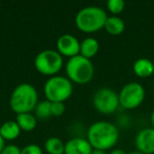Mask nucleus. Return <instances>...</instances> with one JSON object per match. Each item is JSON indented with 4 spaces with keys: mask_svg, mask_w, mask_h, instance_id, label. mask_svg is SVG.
<instances>
[{
    "mask_svg": "<svg viewBox=\"0 0 154 154\" xmlns=\"http://www.w3.org/2000/svg\"><path fill=\"white\" fill-rule=\"evenodd\" d=\"M95 109L103 114H111L117 110L119 106V97L114 90L110 88H101L97 90L93 97Z\"/></svg>",
    "mask_w": 154,
    "mask_h": 154,
    "instance_id": "8",
    "label": "nucleus"
},
{
    "mask_svg": "<svg viewBox=\"0 0 154 154\" xmlns=\"http://www.w3.org/2000/svg\"><path fill=\"white\" fill-rule=\"evenodd\" d=\"M66 111V106L63 103H52L51 105V112L52 115L60 116Z\"/></svg>",
    "mask_w": 154,
    "mask_h": 154,
    "instance_id": "21",
    "label": "nucleus"
},
{
    "mask_svg": "<svg viewBox=\"0 0 154 154\" xmlns=\"http://www.w3.org/2000/svg\"><path fill=\"white\" fill-rule=\"evenodd\" d=\"M16 122L20 129L23 131H32L36 128L37 119L36 116H34L32 113H21L17 114Z\"/></svg>",
    "mask_w": 154,
    "mask_h": 154,
    "instance_id": "16",
    "label": "nucleus"
},
{
    "mask_svg": "<svg viewBox=\"0 0 154 154\" xmlns=\"http://www.w3.org/2000/svg\"><path fill=\"white\" fill-rule=\"evenodd\" d=\"M88 140L93 149L106 150L114 147L119 137L118 129L109 122H96L88 129Z\"/></svg>",
    "mask_w": 154,
    "mask_h": 154,
    "instance_id": "1",
    "label": "nucleus"
},
{
    "mask_svg": "<svg viewBox=\"0 0 154 154\" xmlns=\"http://www.w3.org/2000/svg\"><path fill=\"white\" fill-rule=\"evenodd\" d=\"M21 154H42V150L36 143H30L21 149Z\"/></svg>",
    "mask_w": 154,
    "mask_h": 154,
    "instance_id": "20",
    "label": "nucleus"
},
{
    "mask_svg": "<svg viewBox=\"0 0 154 154\" xmlns=\"http://www.w3.org/2000/svg\"><path fill=\"white\" fill-rule=\"evenodd\" d=\"M38 103V92L31 84H20L14 89L10 106L15 113H31Z\"/></svg>",
    "mask_w": 154,
    "mask_h": 154,
    "instance_id": "2",
    "label": "nucleus"
},
{
    "mask_svg": "<svg viewBox=\"0 0 154 154\" xmlns=\"http://www.w3.org/2000/svg\"><path fill=\"white\" fill-rule=\"evenodd\" d=\"M45 95L51 103H63L72 95L73 85L64 76H52L45 85Z\"/></svg>",
    "mask_w": 154,
    "mask_h": 154,
    "instance_id": "5",
    "label": "nucleus"
},
{
    "mask_svg": "<svg viewBox=\"0 0 154 154\" xmlns=\"http://www.w3.org/2000/svg\"><path fill=\"white\" fill-rule=\"evenodd\" d=\"M108 18L105 10L98 7H86L80 10L75 17V23L80 31L92 33L105 28Z\"/></svg>",
    "mask_w": 154,
    "mask_h": 154,
    "instance_id": "3",
    "label": "nucleus"
},
{
    "mask_svg": "<svg viewBox=\"0 0 154 154\" xmlns=\"http://www.w3.org/2000/svg\"><path fill=\"white\" fill-rule=\"evenodd\" d=\"M98 49H99L98 40L93 38V37H88V38L84 39V40L80 42L79 55L90 59V58H92L94 55H96V53L98 52Z\"/></svg>",
    "mask_w": 154,
    "mask_h": 154,
    "instance_id": "14",
    "label": "nucleus"
},
{
    "mask_svg": "<svg viewBox=\"0 0 154 154\" xmlns=\"http://www.w3.org/2000/svg\"><path fill=\"white\" fill-rule=\"evenodd\" d=\"M1 154H21V149L16 145H8L3 148Z\"/></svg>",
    "mask_w": 154,
    "mask_h": 154,
    "instance_id": "22",
    "label": "nucleus"
},
{
    "mask_svg": "<svg viewBox=\"0 0 154 154\" xmlns=\"http://www.w3.org/2000/svg\"><path fill=\"white\" fill-rule=\"evenodd\" d=\"M93 148L88 139L74 137L64 143V154H91Z\"/></svg>",
    "mask_w": 154,
    "mask_h": 154,
    "instance_id": "11",
    "label": "nucleus"
},
{
    "mask_svg": "<svg viewBox=\"0 0 154 154\" xmlns=\"http://www.w3.org/2000/svg\"><path fill=\"white\" fill-rule=\"evenodd\" d=\"M107 7L111 13L119 14L124 11L125 2L122 0H109L107 2Z\"/></svg>",
    "mask_w": 154,
    "mask_h": 154,
    "instance_id": "19",
    "label": "nucleus"
},
{
    "mask_svg": "<svg viewBox=\"0 0 154 154\" xmlns=\"http://www.w3.org/2000/svg\"><path fill=\"white\" fill-rule=\"evenodd\" d=\"M133 71L141 78L150 77L154 73V62L148 58H139L133 64Z\"/></svg>",
    "mask_w": 154,
    "mask_h": 154,
    "instance_id": "12",
    "label": "nucleus"
},
{
    "mask_svg": "<svg viewBox=\"0 0 154 154\" xmlns=\"http://www.w3.org/2000/svg\"><path fill=\"white\" fill-rule=\"evenodd\" d=\"M150 120H151V128L152 129H154V111L153 112H152V114H151V119H150Z\"/></svg>",
    "mask_w": 154,
    "mask_h": 154,
    "instance_id": "26",
    "label": "nucleus"
},
{
    "mask_svg": "<svg viewBox=\"0 0 154 154\" xmlns=\"http://www.w3.org/2000/svg\"><path fill=\"white\" fill-rule=\"evenodd\" d=\"M145 95V89L140 84L135 82H129L125 85L118 93L119 105L128 110L135 109L143 103Z\"/></svg>",
    "mask_w": 154,
    "mask_h": 154,
    "instance_id": "7",
    "label": "nucleus"
},
{
    "mask_svg": "<svg viewBox=\"0 0 154 154\" xmlns=\"http://www.w3.org/2000/svg\"><path fill=\"white\" fill-rule=\"evenodd\" d=\"M45 151L49 154H63L64 153V143L58 137H50L45 143Z\"/></svg>",
    "mask_w": 154,
    "mask_h": 154,
    "instance_id": "17",
    "label": "nucleus"
},
{
    "mask_svg": "<svg viewBox=\"0 0 154 154\" xmlns=\"http://www.w3.org/2000/svg\"><path fill=\"white\" fill-rule=\"evenodd\" d=\"M91 154H106V152H105V151H103V150L93 149V151L91 152Z\"/></svg>",
    "mask_w": 154,
    "mask_h": 154,
    "instance_id": "25",
    "label": "nucleus"
},
{
    "mask_svg": "<svg viewBox=\"0 0 154 154\" xmlns=\"http://www.w3.org/2000/svg\"><path fill=\"white\" fill-rule=\"evenodd\" d=\"M105 29L111 35H120L125 31V22L122 19L116 16H110L107 18L105 23Z\"/></svg>",
    "mask_w": 154,
    "mask_h": 154,
    "instance_id": "15",
    "label": "nucleus"
},
{
    "mask_svg": "<svg viewBox=\"0 0 154 154\" xmlns=\"http://www.w3.org/2000/svg\"><path fill=\"white\" fill-rule=\"evenodd\" d=\"M35 68L45 75H55L61 70L63 59L61 54L55 50H43L35 58Z\"/></svg>",
    "mask_w": 154,
    "mask_h": 154,
    "instance_id": "6",
    "label": "nucleus"
},
{
    "mask_svg": "<svg viewBox=\"0 0 154 154\" xmlns=\"http://www.w3.org/2000/svg\"><path fill=\"white\" fill-rule=\"evenodd\" d=\"M5 147V139L2 138V136L0 135V154H1V152H2V150H3V148Z\"/></svg>",
    "mask_w": 154,
    "mask_h": 154,
    "instance_id": "23",
    "label": "nucleus"
},
{
    "mask_svg": "<svg viewBox=\"0 0 154 154\" xmlns=\"http://www.w3.org/2000/svg\"><path fill=\"white\" fill-rule=\"evenodd\" d=\"M110 154H127V153L122 149H115V150H113Z\"/></svg>",
    "mask_w": 154,
    "mask_h": 154,
    "instance_id": "24",
    "label": "nucleus"
},
{
    "mask_svg": "<svg viewBox=\"0 0 154 154\" xmlns=\"http://www.w3.org/2000/svg\"><path fill=\"white\" fill-rule=\"evenodd\" d=\"M135 146L143 154H154V129L140 130L135 137Z\"/></svg>",
    "mask_w": 154,
    "mask_h": 154,
    "instance_id": "10",
    "label": "nucleus"
},
{
    "mask_svg": "<svg viewBox=\"0 0 154 154\" xmlns=\"http://www.w3.org/2000/svg\"><path fill=\"white\" fill-rule=\"evenodd\" d=\"M130 154H143V153H140V152H132V153H130Z\"/></svg>",
    "mask_w": 154,
    "mask_h": 154,
    "instance_id": "27",
    "label": "nucleus"
},
{
    "mask_svg": "<svg viewBox=\"0 0 154 154\" xmlns=\"http://www.w3.org/2000/svg\"><path fill=\"white\" fill-rule=\"evenodd\" d=\"M51 105L52 103L49 100L39 101L37 103L36 108H35V115H36V117L40 118V119H47V118H49L52 115Z\"/></svg>",
    "mask_w": 154,
    "mask_h": 154,
    "instance_id": "18",
    "label": "nucleus"
},
{
    "mask_svg": "<svg viewBox=\"0 0 154 154\" xmlns=\"http://www.w3.org/2000/svg\"><path fill=\"white\" fill-rule=\"evenodd\" d=\"M20 127L16 122V120H8L0 127V135L5 140H13L17 138L20 134Z\"/></svg>",
    "mask_w": 154,
    "mask_h": 154,
    "instance_id": "13",
    "label": "nucleus"
},
{
    "mask_svg": "<svg viewBox=\"0 0 154 154\" xmlns=\"http://www.w3.org/2000/svg\"><path fill=\"white\" fill-rule=\"evenodd\" d=\"M66 72L71 82L78 85H85L93 78L94 66L90 59L82 55H77L68 60Z\"/></svg>",
    "mask_w": 154,
    "mask_h": 154,
    "instance_id": "4",
    "label": "nucleus"
},
{
    "mask_svg": "<svg viewBox=\"0 0 154 154\" xmlns=\"http://www.w3.org/2000/svg\"><path fill=\"white\" fill-rule=\"evenodd\" d=\"M57 51L61 55L74 57L79 55L80 42L75 36L71 34H63L57 40Z\"/></svg>",
    "mask_w": 154,
    "mask_h": 154,
    "instance_id": "9",
    "label": "nucleus"
}]
</instances>
